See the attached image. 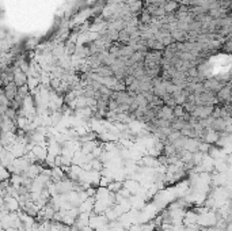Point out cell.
Instances as JSON below:
<instances>
[{
  "instance_id": "6da1fadb",
  "label": "cell",
  "mask_w": 232,
  "mask_h": 231,
  "mask_svg": "<svg viewBox=\"0 0 232 231\" xmlns=\"http://www.w3.org/2000/svg\"><path fill=\"white\" fill-rule=\"evenodd\" d=\"M217 97H219L220 101H228V99H231V91H229V89L227 87V89L221 90V91H219Z\"/></svg>"
}]
</instances>
